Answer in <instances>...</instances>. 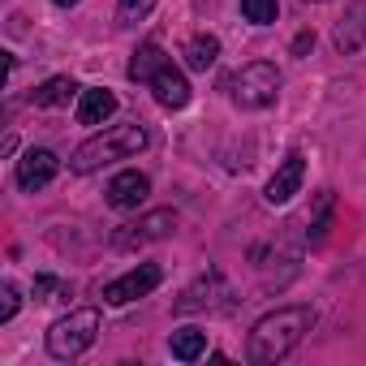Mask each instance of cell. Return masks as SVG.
<instances>
[{
	"instance_id": "1",
	"label": "cell",
	"mask_w": 366,
	"mask_h": 366,
	"mask_svg": "<svg viewBox=\"0 0 366 366\" xmlns=\"http://www.w3.org/2000/svg\"><path fill=\"white\" fill-rule=\"evenodd\" d=\"M310 327H315V310H310V306H302V302L276 306V310H267V315L250 327V336H246V357H250L254 366L280 362V357H289V353L306 340Z\"/></svg>"
},
{
	"instance_id": "2",
	"label": "cell",
	"mask_w": 366,
	"mask_h": 366,
	"mask_svg": "<svg viewBox=\"0 0 366 366\" xmlns=\"http://www.w3.org/2000/svg\"><path fill=\"white\" fill-rule=\"evenodd\" d=\"M147 147H151V134H147L142 121L104 125L99 134H91V138L69 155V168H74L78 177H91V172H99V168H108V164H117V159H134V155H142Z\"/></svg>"
},
{
	"instance_id": "3",
	"label": "cell",
	"mask_w": 366,
	"mask_h": 366,
	"mask_svg": "<svg viewBox=\"0 0 366 366\" xmlns=\"http://www.w3.org/2000/svg\"><path fill=\"white\" fill-rule=\"evenodd\" d=\"M224 91H229V99L237 108L263 112V108H272L280 99V69L272 61H250V65H242V69H233L224 78Z\"/></svg>"
},
{
	"instance_id": "4",
	"label": "cell",
	"mask_w": 366,
	"mask_h": 366,
	"mask_svg": "<svg viewBox=\"0 0 366 366\" xmlns=\"http://www.w3.org/2000/svg\"><path fill=\"white\" fill-rule=\"evenodd\" d=\"M95 336H99V310H95V306H82V310L61 315V319L48 327L44 345H48V357L74 362V357H82V353L95 345Z\"/></svg>"
},
{
	"instance_id": "5",
	"label": "cell",
	"mask_w": 366,
	"mask_h": 366,
	"mask_svg": "<svg viewBox=\"0 0 366 366\" xmlns=\"http://www.w3.org/2000/svg\"><path fill=\"white\" fill-rule=\"evenodd\" d=\"M177 233V212L172 207H159V212H147L129 224H121L112 233V250H138V246H151V242H164Z\"/></svg>"
},
{
	"instance_id": "6",
	"label": "cell",
	"mask_w": 366,
	"mask_h": 366,
	"mask_svg": "<svg viewBox=\"0 0 366 366\" xmlns=\"http://www.w3.org/2000/svg\"><path fill=\"white\" fill-rule=\"evenodd\" d=\"M159 280H164V267H159V263H138V267H129L125 276H117V280L104 285V302H108V306L142 302V297H151V293L159 289Z\"/></svg>"
},
{
	"instance_id": "7",
	"label": "cell",
	"mask_w": 366,
	"mask_h": 366,
	"mask_svg": "<svg viewBox=\"0 0 366 366\" xmlns=\"http://www.w3.org/2000/svg\"><path fill=\"white\" fill-rule=\"evenodd\" d=\"M229 297V285H224V276L220 272H207V276H199L186 293H181L177 302H172V315H199V310H220V306H229L224 302Z\"/></svg>"
},
{
	"instance_id": "8",
	"label": "cell",
	"mask_w": 366,
	"mask_h": 366,
	"mask_svg": "<svg viewBox=\"0 0 366 366\" xmlns=\"http://www.w3.org/2000/svg\"><path fill=\"white\" fill-rule=\"evenodd\" d=\"M147 86H151V95H155V104L164 112H181V108L190 104V82H186V74L172 65V56L159 61V69L147 78Z\"/></svg>"
},
{
	"instance_id": "9",
	"label": "cell",
	"mask_w": 366,
	"mask_h": 366,
	"mask_svg": "<svg viewBox=\"0 0 366 366\" xmlns=\"http://www.w3.org/2000/svg\"><path fill=\"white\" fill-rule=\"evenodd\" d=\"M302 181H306V155L293 147V151L280 159V168L267 177V186H263V199H267L272 207H285L293 194H302Z\"/></svg>"
},
{
	"instance_id": "10",
	"label": "cell",
	"mask_w": 366,
	"mask_h": 366,
	"mask_svg": "<svg viewBox=\"0 0 366 366\" xmlns=\"http://www.w3.org/2000/svg\"><path fill=\"white\" fill-rule=\"evenodd\" d=\"M147 194H151V177L138 172V168H125V172H117V177L108 181L104 203H108L112 212H138V207L147 203Z\"/></svg>"
},
{
	"instance_id": "11",
	"label": "cell",
	"mask_w": 366,
	"mask_h": 366,
	"mask_svg": "<svg viewBox=\"0 0 366 366\" xmlns=\"http://www.w3.org/2000/svg\"><path fill=\"white\" fill-rule=\"evenodd\" d=\"M61 172V159H56V151H48V147H31L22 159H18V168H14V181H18V190H26V194H35V190H44L48 181Z\"/></svg>"
},
{
	"instance_id": "12",
	"label": "cell",
	"mask_w": 366,
	"mask_h": 366,
	"mask_svg": "<svg viewBox=\"0 0 366 366\" xmlns=\"http://www.w3.org/2000/svg\"><path fill=\"white\" fill-rule=\"evenodd\" d=\"M332 48L340 56H353V52L366 48V0H353L345 9V18L332 26Z\"/></svg>"
},
{
	"instance_id": "13",
	"label": "cell",
	"mask_w": 366,
	"mask_h": 366,
	"mask_svg": "<svg viewBox=\"0 0 366 366\" xmlns=\"http://www.w3.org/2000/svg\"><path fill=\"white\" fill-rule=\"evenodd\" d=\"M112 112H117V95L108 86H82L78 91V108H74L78 125H104Z\"/></svg>"
},
{
	"instance_id": "14",
	"label": "cell",
	"mask_w": 366,
	"mask_h": 366,
	"mask_svg": "<svg viewBox=\"0 0 366 366\" xmlns=\"http://www.w3.org/2000/svg\"><path fill=\"white\" fill-rule=\"evenodd\" d=\"M78 91H82V86H78L69 74H56V78H48L44 86L31 91V104H35V108H65Z\"/></svg>"
},
{
	"instance_id": "15",
	"label": "cell",
	"mask_w": 366,
	"mask_h": 366,
	"mask_svg": "<svg viewBox=\"0 0 366 366\" xmlns=\"http://www.w3.org/2000/svg\"><path fill=\"white\" fill-rule=\"evenodd\" d=\"M181 56H186V65L194 69V74H207L212 65H216V56H220V39L216 35H190L186 39V48H181Z\"/></svg>"
},
{
	"instance_id": "16",
	"label": "cell",
	"mask_w": 366,
	"mask_h": 366,
	"mask_svg": "<svg viewBox=\"0 0 366 366\" xmlns=\"http://www.w3.org/2000/svg\"><path fill=\"white\" fill-rule=\"evenodd\" d=\"M168 353L177 362H199L207 353V332L203 327H181V332H172L168 336Z\"/></svg>"
},
{
	"instance_id": "17",
	"label": "cell",
	"mask_w": 366,
	"mask_h": 366,
	"mask_svg": "<svg viewBox=\"0 0 366 366\" xmlns=\"http://www.w3.org/2000/svg\"><path fill=\"white\" fill-rule=\"evenodd\" d=\"M159 61H164V48L155 44V39H147V44H138V52L129 56V82H147L155 69H159Z\"/></svg>"
},
{
	"instance_id": "18",
	"label": "cell",
	"mask_w": 366,
	"mask_h": 366,
	"mask_svg": "<svg viewBox=\"0 0 366 366\" xmlns=\"http://www.w3.org/2000/svg\"><path fill=\"white\" fill-rule=\"evenodd\" d=\"M159 0H117V26H138L151 18V9Z\"/></svg>"
},
{
	"instance_id": "19",
	"label": "cell",
	"mask_w": 366,
	"mask_h": 366,
	"mask_svg": "<svg viewBox=\"0 0 366 366\" xmlns=\"http://www.w3.org/2000/svg\"><path fill=\"white\" fill-rule=\"evenodd\" d=\"M35 302H69L74 297V285L56 280V276H35Z\"/></svg>"
},
{
	"instance_id": "20",
	"label": "cell",
	"mask_w": 366,
	"mask_h": 366,
	"mask_svg": "<svg viewBox=\"0 0 366 366\" xmlns=\"http://www.w3.org/2000/svg\"><path fill=\"white\" fill-rule=\"evenodd\" d=\"M280 14V0H242V18L254 26H272Z\"/></svg>"
},
{
	"instance_id": "21",
	"label": "cell",
	"mask_w": 366,
	"mask_h": 366,
	"mask_svg": "<svg viewBox=\"0 0 366 366\" xmlns=\"http://www.w3.org/2000/svg\"><path fill=\"white\" fill-rule=\"evenodd\" d=\"M0 297H5V302H0V323H9V319L18 315V306H22L18 285H14V280H5V285H0Z\"/></svg>"
},
{
	"instance_id": "22",
	"label": "cell",
	"mask_w": 366,
	"mask_h": 366,
	"mask_svg": "<svg viewBox=\"0 0 366 366\" xmlns=\"http://www.w3.org/2000/svg\"><path fill=\"white\" fill-rule=\"evenodd\" d=\"M310 48H315V31H302V35L293 39V56H306Z\"/></svg>"
},
{
	"instance_id": "23",
	"label": "cell",
	"mask_w": 366,
	"mask_h": 366,
	"mask_svg": "<svg viewBox=\"0 0 366 366\" xmlns=\"http://www.w3.org/2000/svg\"><path fill=\"white\" fill-rule=\"evenodd\" d=\"M52 5H56V9H74V5H78V0H52Z\"/></svg>"
},
{
	"instance_id": "24",
	"label": "cell",
	"mask_w": 366,
	"mask_h": 366,
	"mask_svg": "<svg viewBox=\"0 0 366 366\" xmlns=\"http://www.w3.org/2000/svg\"><path fill=\"white\" fill-rule=\"evenodd\" d=\"M310 5H323V0H310Z\"/></svg>"
}]
</instances>
